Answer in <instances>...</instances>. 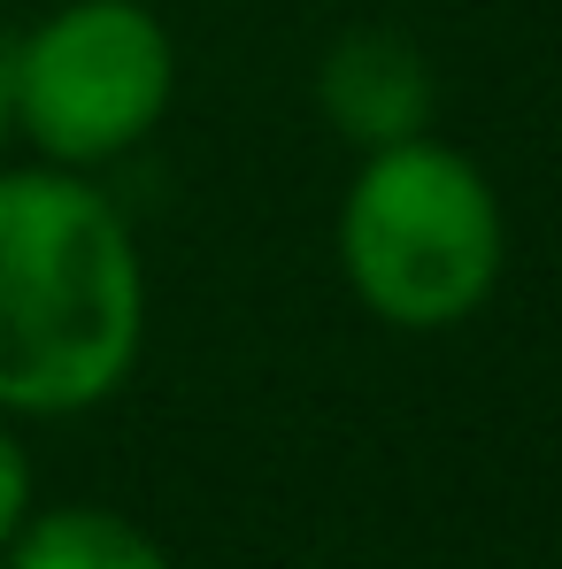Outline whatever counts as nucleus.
I'll return each instance as SVG.
<instances>
[{
	"mask_svg": "<svg viewBox=\"0 0 562 569\" xmlns=\"http://www.w3.org/2000/svg\"><path fill=\"white\" fill-rule=\"evenodd\" d=\"M147 355V254L86 170L0 162V416L108 408Z\"/></svg>",
	"mask_w": 562,
	"mask_h": 569,
	"instance_id": "1",
	"label": "nucleus"
},
{
	"mask_svg": "<svg viewBox=\"0 0 562 569\" xmlns=\"http://www.w3.org/2000/svg\"><path fill=\"white\" fill-rule=\"evenodd\" d=\"M332 254L371 323L440 339L463 331L509 278V208L455 139L424 131L355 154L332 216Z\"/></svg>",
	"mask_w": 562,
	"mask_h": 569,
	"instance_id": "2",
	"label": "nucleus"
},
{
	"mask_svg": "<svg viewBox=\"0 0 562 569\" xmlns=\"http://www.w3.org/2000/svg\"><path fill=\"white\" fill-rule=\"evenodd\" d=\"M0 78L16 147L100 178L162 131L178 100V39L147 0H62L0 47Z\"/></svg>",
	"mask_w": 562,
	"mask_h": 569,
	"instance_id": "3",
	"label": "nucleus"
},
{
	"mask_svg": "<svg viewBox=\"0 0 562 569\" xmlns=\"http://www.w3.org/2000/svg\"><path fill=\"white\" fill-rule=\"evenodd\" d=\"M316 116L355 147H401V139H424L440 131V70L432 54L408 39V31H385V23H355L324 47L316 62Z\"/></svg>",
	"mask_w": 562,
	"mask_h": 569,
	"instance_id": "4",
	"label": "nucleus"
},
{
	"mask_svg": "<svg viewBox=\"0 0 562 569\" xmlns=\"http://www.w3.org/2000/svg\"><path fill=\"white\" fill-rule=\"evenodd\" d=\"M0 569H178L162 555V539L108 508V500H55V508H31L23 531L0 547Z\"/></svg>",
	"mask_w": 562,
	"mask_h": 569,
	"instance_id": "5",
	"label": "nucleus"
},
{
	"mask_svg": "<svg viewBox=\"0 0 562 569\" xmlns=\"http://www.w3.org/2000/svg\"><path fill=\"white\" fill-rule=\"evenodd\" d=\"M39 508V470H31V447H23V423L0 416V547L23 531V516Z\"/></svg>",
	"mask_w": 562,
	"mask_h": 569,
	"instance_id": "6",
	"label": "nucleus"
},
{
	"mask_svg": "<svg viewBox=\"0 0 562 569\" xmlns=\"http://www.w3.org/2000/svg\"><path fill=\"white\" fill-rule=\"evenodd\" d=\"M8 147H16V123H8V78H0V162H8Z\"/></svg>",
	"mask_w": 562,
	"mask_h": 569,
	"instance_id": "7",
	"label": "nucleus"
}]
</instances>
